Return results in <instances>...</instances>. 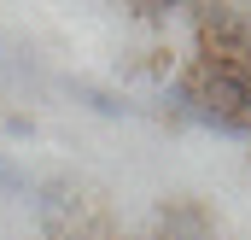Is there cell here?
Listing matches in <instances>:
<instances>
[{"label":"cell","mask_w":251,"mask_h":240,"mask_svg":"<svg viewBox=\"0 0 251 240\" xmlns=\"http://www.w3.org/2000/svg\"><path fill=\"white\" fill-rule=\"evenodd\" d=\"M128 12H134V18H146V24H158L170 6H164V0H140V6H128Z\"/></svg>","instance_id":"obj_3"},{"label":"cell","mask_w":251,"mask_h":240,"mask_svg":"<svg viewBox=\"0 0 251 240\" xmlns=\"http://www.w3.org/2000/svg\"><path fill=\"white\" fill-rule=\"evenodd\" d=\"M76 94H82V100H88V106H94L100 118H123V112H128L117 94H105V88H94V82H76Z\"/></svg>","instance_id":"obj_2"},{"label":"cell","mask_w":251,"mask_h":240,"mask_svg":"<svg viewBox=\"0 0 251 240\" xmlns=\"http://www.w3.org/2000/svg\"><path fill=\"white\" fill-rule=\"evenodd\" d=\"M158 223H164V240H210V217L193 199H170L158 211Z\"/></svg>","instance_id":"obj_1"},{"label":"cell","mask_w":251,"mask_h":240,"mask_svg":"<svg viewBox=\"0 0 251 240\" xmlns=\"http://www.w3.org/2000/svg\"><path fill=\"white\" fill-rule=\"evenodd\" d=\"M0 187H12V193H24L29 181H24V176H18V170H12V164H6V158H0Z\"/></svg>","instance_id":"obj_4"}]
</instances>
